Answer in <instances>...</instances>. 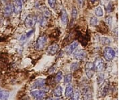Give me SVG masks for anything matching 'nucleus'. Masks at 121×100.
Wrapping results in <instances>:
<instances>
[{"instance_id":"nucleus-1","label":"nucleus","mask_w":121,"mask_h":100,"mask_svg":"<svg viewBox=\"0 0 121 100\" xmlns=\"http://www.w3.org/2000/svg\"><path fill=\"white\" fill-rule=\"evenodd\" d=\"M37 21H38V17L36 16L33 15V14H30L25 18L24 25L26 28H31L36 25Z\"/></svg>"},{"instance_id":"nucleus-2","label":"nucleus","mask_w":121,"mask_h":100,"mask_svg":"<svg viewBox=\"0 0 121 100\" xmlns=\"http://www.w3.org/2000/svg\"><path fill=\"white\" fill-rule=\"evenodd\" d=\"M103 55H104V58H105L106 61H111L115 57V51L112 48L109 47V46H106L104 49Z\"/></svg>"},{"instance_id":"nucleus-3","label":"nucleus","mask_w":121,"mask_h":100,"mask_svg":"<svg viewBox=\"0 0 121 100\" xmlns=\"http://www.w3.org/2000/svg\"><path fill=\"white\" fill-rule=\"evenodd\" d=\"M94 66L95 71L98 72L103 71L106 68V64L104 62V60L100 57H97L95 58L94 62Z\"/></svg>"},{"instance_id":"nucleus-4","label":"nucleus","mask_w":121,"mask_h":100,"mask_svg":"<svg viewBox=\"0 0 121 100\" xmlns=\"http://www.w3.org/2000/svg\"><path fill=\"white\" fill-rule=\"evenodd\" d=\"M47 42V37L46 35H42L40 37L38 38V39L36 40V49L38 50H40L42 49H43L44 46L46 45V44Z\"/></svg>"},{"instance_id":"nucleus-5","label":"nucleus","mask_w":121,"mask_h":100,"mask_svg":"<svg viewBox=\"0 0 121 100\" xmlns=\"http://www.w3.org/2000/svg\"><path fill=\"white\" fill-rule=\"evenodd\" d=\"M85 71H86V74L87 78H91L94 76V72H95L94 63L91 62H87L86 65H85Z\"/></svg>"},{"instance_id":"nucleus-6","label":"nucleus","mask_w":121,"mask_h":100,"mask_svg":"<svg viewBox=\"0 0 121 100\" xmlns=\"http://www.w3.org/2000/svg\"><path fill=\"white\" fill-rule=\"evenodd\" d=\"M82 94L83 100H91L92 98V92L90 87L86 86L82 89Z\"/></svg>"},{"instance_id":"nucleus-7","label":"nucleus","mask_w":121,"mask_h":100,"mask_svg":"<svg viewBox=\"0 0 121 100\" xmlns=\"http://www.w3.org/2000/svg\"><path fill=\"white\" fill-rule=\"evenodd\" d=\"M23 2L19 0H15L13 4V12L16 14H18L22 12Z\"/></svg>"},{"instance_id":"nucleus-8","label":"nucleus","mask_w":121,"mask_h":100,"mask_svg":"<svg viewBox=\"0 0 121 100\" xmlns=\"http://www.w3.org/2000/svg\"><path fill=\"white\" fill-rule=\"evenodd\" d=\"M86 57V52L84 50L79 49L73 53V57L77 60H83Z\"/></svg>"},{"instance_id":"nucleus-9","label":"nucleus","mask_w":121,"mask_h":100,"mask_svg":"<svg viewBox=\"0 0 121 100\" xmlns=\"http://www.w3.org/2000/svg\"><path fill=\"white\" fill-rule=\"evenodd\" d=\"M59 48V45L56 43H54L51 44V45H50L48 47L47 50V52L50 55H55L56 52H58Z\"/></svg>"},{"instance_id":"nucleus-10","label":"nucleus","mask_w":121,"mask_h":100,"mask_svg":"<svg viewBox=\"0 0 121 100\" xmlns=\"http://www.w3.org/2000/svg\"><path fill=\"white\" fill-rule=\"evenodd\" d=\"M45 85V80L44 79H39L32 84V89H39L43 87Z\"/></svg>"},{"instance_id":"nucleus-11","label":"nucleus","mask_w":121,"mask_h":100,"mask_svg":"<svg viewBox=\"0 0 121 100\" xmlns=\"http://www.w3.org/2000/svg\"><path fill=\"white\" fill-rule=\"evenodd\" d=\"M30 95L33 97L36 98V100L43 99L44 96H46V92L44 90H38V91H33L30 93Z\"/></svg>"},{"instance_id":"nucleus-12","label":"nucleus","mask_w":121,"mask_h":100,"mask_svg":"<svg viewBox=\"0 0 121 100\" xmlns=\"http://www.w3.org/2000/svg\"><path fill=\"white\" fill-rule=\"evenodd\" d=\"M13 12V4H8L5 6L4 9V13L5 17H8L12 15V13Z\"/></svg>"},{"instance_id":"nucleus-13","label":"nucleus","mask_w":121,"mask_h":100,"mask_svg":"<svg viewBox=\"0 0 121 100\" xmlns=\"http://www.w3.org/2000/svg\"><path fill=\"white\" fill-rule=\"evenodd\" d=\"M78 46V42L74 41L73 43H71L70 45H69L67 48H66V52L68 54H71V53L74 52V50L77 48Z\"/></svg>"},{"instance_id":"nucleus-14","label":"nucleus","mask_w":121,"mask_h":100,"mask_svg":"<svg viewBox=\"0 0 121 100\" xmlns=\"http://www.w3.org/2000/svg\"><path fill=\"white\" fill-rule=\"evenodd\" d=\"M60 18H61V22H62V23L64 25L66 26L68 24L69 19H68L67 13V12L65 11V9H62V11H61V16H60Z\"/></svg>"},{"instance_id":"nucleus-15","label":"nucleus","mask_w":121,"mask_h":100,"mask_svg":"<svg viewBox=\"0 0 121 100\" xmlns=\"http://www.w3.org/2000/svg\"><path fill=\"white\" fill-rule=\"evenodd\" d=\"M62 92H63L62 87L60 86V85H58L57 87H56L54 89L52 93H53L54 96H55L56 97H60L62 96Z\"/></svg>"},{"instance_id":"nucleus-16","label":"nucleus","mask_w":121,"mask_h":100,"mask_svg":"<svg viewBox=\"0 0 121 100\" xmlns=\"http://www.w3.org/2000/svg\"><path fill=\"white\" fill-rule=\"evenodd\" d=\"M73 86L71 85H67V87H66V89H65V97H70L73 95Z\"/></svg>"},{"instance_id":"nucleus-17","label":"nucleus","mask_w":121,"mask_h":100,"mask_svg":"<svg viewBox=\"0 0 121 100\" xmlns=\"http://www.w3.org/2000/svg\"><path fill=\"white\" fill-rule=\"evenodd\" d=\"M9 93L8 92L0 89V100H7L8 99Z\"/></svg>"},{"instance_id":"nucleus-18","label":"nucleus","mask_w":121,"mask_h":100,"mask_svg":"<svg viewBox=\"0 0 121 100\" xmlns=\"http://www.w3.org/2000/svg\"><path fill=\"white\" fill-rule=\"evenodd\" d=\"M38 20H39V24H40V26L41 27H44L47 24V18L43 16H40Z\"/></svg>"},{"instance_id":"nucleus-19","label":"nucleus","mask_w":121,"mask_h":100,"mask_svg":"<svg viewBox=\"0 0 121 100\" xmlns=\"http://www.w3.org/2000/svg\"><path fill=\"white\" fill-rule=\"evenodd\" d=\"M104 75L103 73H99L98 75V77H97V83L98 85H101L103 81H104Z\"/></svg>"},{"instance_id":"nucleus-20","label":"nucleus","mask_w":121,"mask_h":100,"mask_svg":"<svg viewBox=\"0 0 121 100\" xmlns=\"http://www.w3.org/2000/svg\"><path fill=\"white\" fill-rule=\"evenodd\" d=\"M95 13L98 17H102L103 16V9L100 6H98L95 9Z\"/></svg>"},{"instance_id":"nucleus-21","label":"nucleus","mask_w":121,"mask_h":100,"mask_svg":"<svg viewBox=\"0 0 121 100\" xmlns=\"http://www.w3.org/2000/svg\"><path fill=\"white\" fill-rule=\"evenodd\" d=\"M80 97V93L78 90L73 92V95L71 96V100H79Z\"/></svg>"},{"instance_id":"nucleus-22","label":"nucleus","mask_w":121,"mask_h":100,"mask_svg":"<svg viewBox=\"0 0 121 100\" xmlns=\"http://www.w3.org/2000/svg\"><path fill=\"white\" fill-rule=\"evenodd\" d=\"M43 16L48 18L51 16V12L47 8H44V9H43Z\"/></svg>"},{"instance_id":"nucleus-23","label":"nucleus","mask_w":121,"mask_h":100,"mask_svg":"<svg viewBox=\"0 0 121 100\" xmlns=\"http://www.w3.org/2000/svg\"><path fill=\"white\" fill-rule=\"evenodd\" d=\"M62 79H63V73H62L61 71H59V72L56 75L55 78V80L56 82L59 83V82H60V81H61Z\"/></svg>"},{"instance_id":"nucleus-24","label":"nucleus","mask_w":121,"mask_h":100,"mask_svg":"<svg viewBox=\"0 0 121 100\" xmlns=\"http://www.w3.org/2000/svg\"><path fill=\"white\" fill-rule=\"evenodd\" d=\"M98 18L96 17H94V16H93V17H91L90 19V24L92 26H95L97 24H98Z\"/></svg>"},{"instance_id":"nucleus-25","label":"nucleus","mask_w":121,"mask_h":100,"mask_svg":"<svg viewBox=\"0 0 121 100\" xmlns=\"http://www.w3.org/2000/svg\"><path fill=\"white\" fill-rule=\"evenodd\" d=\"M101 42H102V44L103 45H105V46H108L110 44V39H108V38H106V37H102V39H101Z\"/></svg>"},{"instance_id":"nucleus-26","label":"nucleus","mask_w":121,"mask_h":100,"mask_svg":"<svg viewBox=\"0 0 121 100\" xmlns=\"http://www.w3.org/2000/svg\"><path fill=\"white\" fill-rule=\"evenodd\" d=\"M72 75L71 74H67L64 77V83H69L71 81Z\"/></svg>"},{"instance_id":"nucleus-27","label":"nucleus","mask_w":121,"mask_h":100,"mask_svg":"<svg viewBox=\"0 0 121 100\" xmlns=\"http://www.w3.org/2000/svg\"><path fill=\"white\" fill-rule=\"evenodd\" d=\"M79 67V62H73L71 65V71L73 72L75 71L78 69Z\"/></svg>"},{"instance_id":"nucleus-28","label":"nucleus","mask_w":121,"mask_h":100,"mask_svg":"<svg viewBox=\"0 0 121 100\" xmlns=\"http://www.w3.org/2000/svg\"><path fill=\"white\" fill-rule=\"evenodd\" d=\"M113 8H114V7H113V5L111 2H109L108 4L106 6V12L108 13V12H111L112 11H113Z\"/></svg>"},{"instance_id":"nucleus-29","label":"nucleus","mask_w":121,"mask_h":100,"mask_svg":"<svg viewBox=\"0 0 121 100\" xmlns=\"http://www.w3.org/2000/svg\"><path fill=\"white\" fill-rule=\"evenodd\" d=\"M71 16L73 19H75L77 16H78V11H77V9L75 8V7L73 8V9H72V12H71Z\"/></svg>"},{"instance_id":"nucleus-30","label":"nucleus","mask_w":121,"mask_h":100,"mask_svg":"<svg viewBox=\"0 0 121 100\" xmlns=\"http://www.w3.org/2000/svg\"><path fill=\"white\" fill-rule=\"evenodd\" d=\"M48 4L51 8H55V5L56 4V0H48Z\"/></svg>"},{"instance_id":"nucleus-31","label":"nucleus","mask_w":121,"mask_h":100,"mask_svg":"<svg viewBox=\"0 0 121 100\" xmlns=\"http://www.w3.org/2000/svg\"><path fill=\"white\" fill-rule=\"evenodd\" d=\"M35 29H34V30H32L29 31L28 32H27L26 34H24L25 35V37H26V39H28V38H30V36H31V35L32 34L35 32Z\"/></svg>"},{"instance_id":"nucleus-32","label":"nucleus","mask_w":121,"mask_h":100,"mask_svg":"<svg viewBox=\"0 0 121 100\" xmlns=\"http://www.w3.org/2000/svg\"><path fill=\"white\" fill-rule=\"evenodd\" d=\"M112 17L111 16H108V17L106 18V21L107 22L108 25H111V23H112Z\"/></svg>"},{"instance_id":"nucleus-33","label":"nucleus","mask_w":121,"mask_h":100,"mask_svg":"<svg viewBox=\"0 0 121 100\" xmlns=\"http://www.w3.org/2000/svg\"><path fill=\"white\" fill-rule=\"evenodd\" d=\"M100 1V3H101V4L103 5L104 6H106L108 4V3L110 2V1L109 0H99Z\"/></svg>"},{"instance_id":"nucleus-34","label":"nucleus","mask_w":121,"mask_h":100,"mask_svg":"<svg viewBox=\"0 0 121 100\" xmlns=\"http://www.w3.org/2000/svg\"><path fill=\"white\" fill-rule=\"evenodd\" d=\"M78 2L79 5H82L83 4V0H78Z\"/></svg>"},{"instance_id":"nucleus-35","label":"nucleus","mask_w":121,"mask_h":100,"mask_svg":"<svg viewBox=\"0 0 121 100\" xmlns=\"http://www.w3.org/2000/svg\"><path fill=\"white\" fill-rule=\"evenodd\" d=\"M91 2H93V3H94V2H95V1H96L97 0H91Z\"/></svg>"},{"instance_id":"nucleus-36","label":"nucleus","mask_w":121,"mask_h":100,"mask_svg":"<svg viewBox=\"0 0 121 100\" xmlns=\"http://www.w3.org/2000/svg\"><path fill=\"white\" fill-rule=\"evenodd\" d=\"M52 100H60V99H53Z\"/></svg>"},{"instance_id":"nucleus-37","label":"nucleus","mask_w":121,"mask_h":100,"mask_svg":"<svg viewBox=\"0 0 121 100\" xmlns=\"http://www.w3.org/2000/svg\"><path fill=\"white\" fill-rule=\"evenodd\" d=\"M2 1H3L4 2H6V1H8V0H2Z\"/></svg>"},{"instance_id":"nucleus-38","label":"nucleus","mask_w":121,"mask_h":100,"mask_svg":"<svg viewBox=\"0 0 121 100\" xmlns=\"http://www.w3.org/2000/svg\"><path fill=\"white\" fill-rule=\"evenodd\" d=\"M19 1H22V2H23V1H24V0H19Z\"/></svg>"},{"instance_id":"nucleus-39","label":"nucleus","mask_w":121,"mask_h":100,"mask_svg":"<svg viewBox=\"0 0 121 100\" xmlns=\"http://www.w3.org/2000/svg\"><path fill=\"white\" fill-rule=\"evenodd\" d=\"M42 100V99H39V100Z\"/></svg>"}]
</instances>
